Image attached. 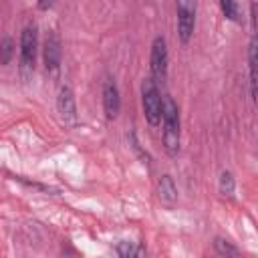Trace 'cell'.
I'll return each instance as SVG.
<instances>
[{"instance_id":"obj_1","label":"cell","mask_w":258,"mask_h":258,"mask_svg":"<svg viewBox=\"0 0 258 258\" xmlns=\"http://www.w3.org/2000/svg\"><path fill=\"white\" fill-rule=\"evenodd\" d=\"M159 125H163V131H161L163 149L167 155L175 157L179 153V145H181V121H179V107L169 95L163 97Z\"/></svg>"},{"instance_id":"obj_2","label":"cell","mask_w":258,"mask_h":258,"mask_svg":"<svg viewBox=\"0 0 258 258\" xmlns=\"http://www.w3.org/2000/svg\"><path fill=\"white\" fill-rule=\"evenodd\" d=\"M141 107H143V117L151 127H157L161 123V107H163V97L159 93L157 83L151 77H145L141 81Z\"/></svg>"},{"instance_id":"obj_3","label":"cell","mask_w":258,"mask_h":258,"mask_svg":"<svg viewBox=\"0 0 258 258\" xmlns=\"http://www.w3.org/2000/svg\"><path fill=\"white\" fill-rule=\"evenodd\" d=\"M36 48H38V30L36 24H26L20 32V75L28 77L34 71L36 60Z\"/></svg>"},{"instance_id":"obj_4","label":"cell","mask_w":258,"mask_h":258,"mask_svg":"<svg viewBox=\"0 0 258 258\" xmlns=\"http://www.w3.org/2000/svg\"><path fill=\"white\" fill-rule=\"evenodd\" d=\"M175 14H177V36L183 44H187L196 30L198 0H175Z\"/></svg>"},{"instance_id":"obj_5","label":"cell","mask_w":258,"mask_h":258,"mask_svg":"<svg viewBox=\"0 0 258 258\" xmlns=\"http://www.w3.org/2000/svg\"><path fill=\"white\" fill-rule=\"evenodd\" d=\"M167 64H169L167 42L163 36H155L151 42V52H149V69H151V79L157 85L167 79Z\"/></svg>"},{"instance_id":"obj_6","label":"cell","mask_w":258,"mask_h":258,"mask_svg":"<svg viewBox=\"0 0 258 258\" xmlns=\"http://www.w3.org/2000/svg\"><path fill=\"white\" fill-rule=\"evenodd\" d=\"M60 58H62V44L60 38L54 30L46 32L44 44H42V60H44V69L50 73H56L60 67Z\"/></svg>"},{"instance_id":"obj_7","label":"cell","mask_w":258,"mask_h":258,"mask_svg":"<svg viewBox=\"0 0 258 258\" xmlns=\"http://www.w3.org/2000/svg\"><path fill=\"white\" fill-rule=\"evenodd\" d=\"M103 111H105V117L109 121H113L119 111H121V95H119V87L115 83V79H105L103 83Z\"/></svg>"},{"instance_id":"obj_8","label":"cell","mask_w":258,"mask_h":258,"mask_svg":"<svg viewBox=\"0 0 258 258\" xmlns=\"http://www.w3.org/2000/svg\"><path fill=\"white\" fill-rule=\"evenodd\" d=\"M56 109L62 117L64 123H75L77 121V101H75V93L69 85H62L58 89V95H56Z\"/></svg>"},{"instance_id":"obj_9","label":"cell","mask_w":258,"mask_h":258,"mask_svg":"<svg viewBox=\"0 0 258 258\" xmlns=\"http://www.w3.org/2000/svg\"><path fill=\"white\" fill-rule=\"evenodd\" d=\"M157 194H159V200L167 206L175 204L177 202V187H175V181L171 175H161V179L157 181Z\"/></svg>"},{"instance_id":"obj_10","label":"cell","mask_w":258,"mask_h":258,"mask_svg":"<svg viewBox=\"0 0 258 258\" xmlns=\"http://www.w3.org/2000/svg\"><path fill=\"white\" fill-rule=\"evenodd\" d=\"M256 50H258L256 36L252 34V38L248 42V71H250V97H252V101H256V83H258V77H256V64H258Z\"/></svg>"},{"instance_id":"obj_11","label":"cell","mask_w":258,"mask_h":258,"mask_svg":"<svg viewBox=\"0 0 258 258\" xmlns=\"http://www.w3.org/2000/svg\"><path fill=\"white\" fill-rule=\"evenodd\" d=\"M220 10L228 20L242 24V10H240L238 0H220Z\"/></svg>"},{"instance_id":"obj_12","label":"cell","mask_w":258,"mask_h":258,"mask_svg":"<svg viewBox=\"0 0 258 258\" xmlns=\"http://www.w3.org/2000/svg\"><path fill=\"white\" fill-rule=\"evenodd\" d=\"M115 254L121 256V258H133V256H143L145 254V248L143 246H137L135 242H119L115 246Z\"/></svg>"},{"instance_id":"obj_13","label":"cell","mask_w":258,"mask_h":258,"mask_svg":"<svg viewBox=\"0 0 258 258\" xmlns=\"http://www.w3.org/2000/svg\"><path fill=\"white\" fill-rule=\"evenodd\" d=\"M218 187H220V194H222L224 198H232V196H234V191H236V179H234L232 171L224 169V171L220 173Z\"/></svg>"},{"instance_id":"obj_14","label":"cell","mask_w":258,"mask_h":258,"mask_svg":"<svg viewBox=\"0 0 258 258\" xmlns=\"http://www.w3.org/2000/svg\"><path fill=\"white\" fill-rule=\"evenodd\" d=\"M14 48H16V44H14L12 36H4V38L0 40V64H2V67H6V64L12 62V58H14Z\"/></svg>"},{"instance_id":"obj_15","label":"cell","mask_w":258,"mask_h":258,"mask_svg":"<svg viewBox=\"0 0 258 258\" xmlns=\"http://www.w3.org/2000/svg\"><path fill=\"white\" fill-rule=\"evenodd\" d=\"M214 248L220 256H238L240 250L230 242V240H224V238H216L214 240Z\"/></svg>"},{"instance_id":"obj_16","label":"cell","mask_w":258,"mask_h":258,"mask_svg":"<svg viewBox=\"0 0 258 258\" xmlns=\"http://www.w3.org/2000/svg\"><path fill=\"white\" fill-rule=\"evenodd\" d=\"M54 2H56V0H38V2H36V6H38V10L46 12V10H50V8L54 6Z\"/></svg>"}]
</instances>
